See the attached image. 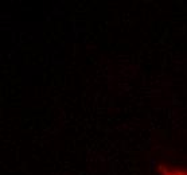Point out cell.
Instances as JSON below:
<instances>
[{"instance_id": "obj_1", "label": "cell", "mask_w": 187, "mask_h": 175, "mask_svg": "<svg viewBox=\"0 0 187 175\" xmlns=\"http://www.w3.org/2000/svg\"><path fill=\"white\" fill-rule=\"evenodd\" d=\"M159 170L162 175H187V169H174V167L160 166Z\"/></svg>"}]
</instances>
